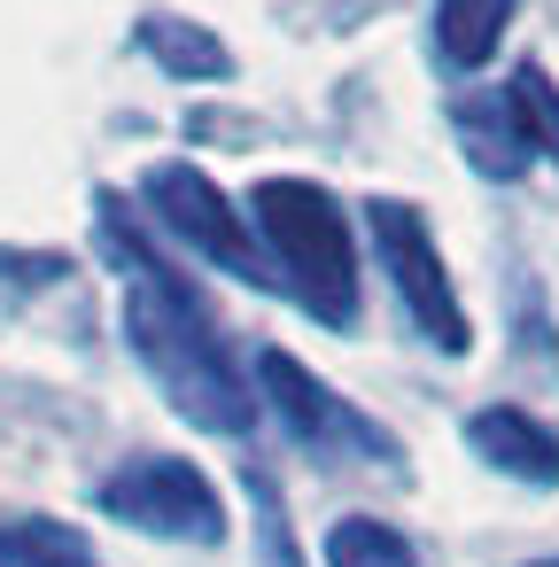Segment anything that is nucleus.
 Segmentation results:
<instances>
[{"instance_id": "8", "label": "nucleus", "mask_w": 559, "mask_h": 567, "mask_svg": "<svg viewBox=\"0 0 559 567\" xmlns=\"http://www.w3.org/2000/svg\"><path fill=\"white\" fill-rule=\"evenodd\" d=\"M466 451L520 489H559V427H544L520 404H482L466 420Z\"/></svg>"}, {"instance_id": "10", "label": "nucleus", "mask_w": 559, "mask_h": 567, "mask_svg": "<svg viewBox=\"0 0 559 567\" xmlns=\"http://www.w3.org/2000/svg\"><path fill=\"white\" fill-rule=\"evenodd\" d=\"M513 17H520V0H435V71H451V79L489 71Z\"/></svg>"}, {"instance_id": "2", "label": "nucleus", "mask_w": 559, "mask_h": 567, "mask_svg": "<svg viewBox=\"0 0 559 567\" xmlns=\"http://www.w3.org/2000/svg\"><path fill=\"white\" fill-rule=\"evenodd\" d=\"M249 226H257V249L272 265V288L319 319L327 334H350L358 311H365V272H358V234H350V210L342 195H327L319 179H257L249 187Z\"/></svg>"}, {"instance_id": "5", "label": "nucleus", "mask_w": 559, "mask_h": 567, "mask_svg": "<svg viewBox=\"0 0 559 567\" xmlns=\"http://www.w3.org/2000/svg\"><path fill=\"white\" fill-rule=\"evenodd\" d=\"M94 505L156 544H195V551H218L226 544V497L218 482L195 466V458H172V451H141L125 466H110L94 482Z\"/></svg>"}, {"instance_id": "4", "label": "nucleus", "mask_w": 559, "mask_h": 567, "mask_svg": "<svg viewBox=\"0 0 559 567\" xmlns=\"http://www.w3.org/2000/svg\"><path fill=\"white\" fill-rule=\"evenodd\" d=\"M365 241H373V257H381V272H389V288H396L412 334H420L427 350H443V358H466V350H474V327H466V303H458V288H451V265H443V249H435L427 210L404 203V195H373V203H365Z\"/></svg>"}, {"instance_id": "12", "label": "nucleus", "mask_w": 559, "mask_h": 567, "mask_svg": "<svg viewBox=\"0 0 559 567\" xmlns=\"http://www.w3.org/2000/svg\"><path fill=\"white\" fill-rule=\"evenodd\" d=\"M0 567H102V551L71 520H17L0 536Z\"/></svg>"}, {"instance_id": "6", "label": "nucleus", "mask_w": 559, "mask_h": 567, "mask_svg": "<svg viewBox=\"0 0 559 567\" xmlns=\"http://www.w3.org/2000/svg\"><path fill=\"white\" fill-rule=\"evenodd\" d=\"M257 404H272V420L311 451V458H365V466H396V435L373 427L350 396H334L311 365H296L288 350H257Z\"/></svg>"}, {"instance_id": "7", "label": "nucleus", "mask_w": 559, "mask_h": 567, "mask_svg": "<svg viewBox=\"0 0 559 567\" xmlns=\"http://www.w3.org/2000/svg\"><path fill=\"white\" fill-rule=\"evenodd\" d=\"M451 141L458 156L489 179V187H513L528 164H536V141H528V117L505 86H482V94H458L451 102Z\"/></svg>"}, {"instance_id": "9", "label": "nucleus", "mask_w": 559, "mask_h": 567, "mask_svg": "<svg viewBox=\"0 0 559 567\" xmlns=\"http://www.w3.org/2000/svg\"><path fill=\"white\" fill-rule=\"evenodd\" d=\"M133 40H141V55H148L164 79H187V86H218V79H234V48H226L210 24H195V17L148 9V17L133 24Z\"/></svg>"}, {"instance_id": "3", "label": "nucleus", "mask_w": 559, "mask_h": 567, "mask_svg": "<svg viewBox=\"0 0 559 567\" xmlns=\"http://www.w3.org/2000/svg\"><path fill=\"white\" fill-rule=\"evenodd\" d=\"M141 210H148V226H156L172 249L203 257L210 272H234V280H249V288H272V265H265V249H257L249 210H234V195H226L203 164H187V156L148 164V172H141Z\"/></svg>"}, {"instance_id": "14", "label": "nucleus", "mask_w": 559, "mask_h": 567, "mask_svg": "<svg viewBox=\"0 0 559 567\" xmlns=\"http://www.w3.org/2000/svg\"><path fill=\"white\" fill-rule=\"evenodd\" d=\"M528 567H559V551H551V559H528Z\"/></svg>"}, {"instance_id": "13", "label": "nucleus", "mask_w": 559, "mask_h": 567, "mask_svg": "<svg viewBox=\"0 0 559 567\" xmlns=\"http://www.w3.org/2000/svg\"><path fill=\"white\" fill-rule=\"evenodd\" d=\"M505 94L520 102L536 156H544V164H559V86H551V71H544V63H520V71L505 79Z\"/></svg>"}, {"instance_id": "11", "label": "nucleus", "mask_w": 559, "mask_h": 567, "mask_svg": "<svg viewBox=\"0 0 559 567\" xmlns=\"http://www.w3.org/2000/svg\"><path fill=\"white\" fill-rule=\"evenodd\" d=\"M319 559H327V567H420L412 536H404V528H389L381 513H342V520L327 528Z\"/></svg>"}, {"instance_id": "1", "label": "nucleus", "mask_w": 559, "mask_h": 567, "mask_svg": "<svg viewBox=\"0 0 559 567\" xmlns=\"http://www.w3.org/2000/svg\"><path fill=\"white\" fill-rule=\"evenodd\" d=\"M94 234H102V257L117 265V280H125V342H133V358H141V373L156 381V396L187 420V427H203V435H249L257 427V381L234 365V350H226V334H218V319H210V303H203V288L172 265V249L164 241H148L141 226H133V210L125 203H94Z\"/></svg>"}]
</instances>
